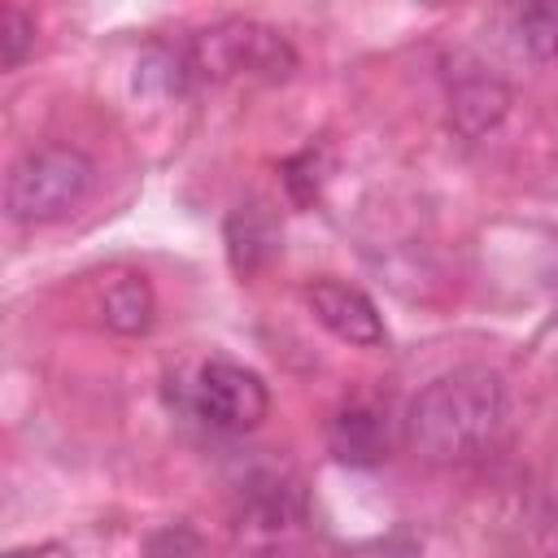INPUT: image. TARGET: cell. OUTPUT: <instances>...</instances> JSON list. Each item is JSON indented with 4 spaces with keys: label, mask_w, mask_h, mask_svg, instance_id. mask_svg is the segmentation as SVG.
<instances>
[{
    "label": "cell",
    "mask_w": 558,
    "mask_h": 558,
    "mask_svg": "<svg viewBox=\"0 0 558 558\" xmlns=\"http://www.w3.org/2000/svg\"><path fill=\"white\" fill-rule=\"evenodd\" d=\"M327 445L344 466H379L388 458V414L371 401H349L327 423Z\"/></svg>",
    "instance_id": "obj_7"
},
{
    "label": "cell",
    "mask_w": 558,
    "mask_h": 558,
    "mask_svg": "<svg viewBox=\"0 0 558 558\" xmlns=\"http://www.w3.org/2000/svg\"><path fill=\"white\" fill-rule=\"evenodd\" d=\"M183 57H187V74L205 83H231V78L283 83L296 70V48L288 44V35L253 17H227L196 31Z\"/></svg>",
    "instance_id": "obj_3"
},
{
    "label": "cell",
    "mask_w": 558,
    "mask_h": 558,
    "mask_svg": "<svg viewBox=\"0 0 558 558\" xmlns=\"http://www.w3.org/2000/svg\"><path fill=\"white\" fill-rule=\"evenodd\" d=\"M310 170H318V157L314 153H301V157H292L283 166V187H288V196L296 205H310L318 196V174H310Z\"/></svg>",
    "instance_id": "obj_12"
},
{
    "label": "cell",
    "mask_w": 558,
    "mask_h": 558,
    "mask_svg": "<svg viewBox=\"0 0 558 558\" xmlns=\"http://www.w3.org/2000/svg\"><path fill=\"white\" fill-rule=\"evenodd\" d=\"M100 318L109 331L118 336H144L157 318V296H153V283L135 270L126 275H113L100 292Z\"/></svg>",
    "instance_id": "obj_9"
},
{
    "label": "cell",
    "mask_w": 558,
    "mask_h": 558,
    "mask_svg": "<svg viewBox=\"0 0 558 558\" xmlns=\"http://www.w3.org/2000/svg\"><path fill=\"white\" fill-rule=\"evenodd\" d=\"M506 423V384L493 366L466 362L436 379H427L405 410V445L436 462H471L480 458Z\"/></svg>",
    "instance_id": "obj_1"
},
{
    "label": "cell",
    "mask_w": 558,
    "mask_h": 558,
    "mask_svg": "<svg viewBox=\"0 0 558 558\" xmlns=\"http://www.w3.org/2000/svg\"><path fill=\"white\" fill-rule=\"evenodd\" d=\"M4 558H74V554H70V545H61V541H35V545L9 549Z\"/></svg>",
    "instance_id": "obj_13"
},
{
    "label": "cell",
    "mask_w": 558,
    "mask_h": 558,
    "mask_svg": "<svg viewBox=\"0 0 558 558\" xmlns=\"http://www.w3.org/2000/svg\"><path fill=\"white\" fill-rule=\"evenodd\" d=\"M227 257L240 279L257 275L279 253V222L262 201H244L227 214Z\"/></svg>",
    "instance_id": "obj_8"
},
{
    "label": "cell",
    "mask_w": 558,
    "mask_h": 558,
    "mask_svg": "<svg viewBox=\"0 0 558 558\" xmlns=\"http://www.w3.org/2000/svg\"><path fill=\"white\" fill-rule=\"evenodd\" d=\"M187 405L214 432L235 436V432H253L270 414V392H266L257 371L227 362V357H214V362L196 366L192 388H187Z\"/></svg>",
    "instance_id": "obj_4"
},
{
    "label": "cell",
    "mask_w": 558,
    "mask_h": 558,
    "mask_svg": "<svg viewBox=\"0 0 558 558\" xmlns=\"http://www.w3.org/2000/svg\"><path fill=\"white\" fill-rule=\"evenodd\" d=\"M445 87H449V122L466 140L488 135L510 109V87L484 61H475L466 52H453V61L445 70Z\"/></svg>",
    "instance_id": "obj_5"
},
{
    "label": "cell",
    "mask_w": 558,
    "mask_h": 558,
    "mask_svg": "<svg viewBox=\"0 0 558 558\" xmlns=\"http://www.w3.org/2000/svg\"><path fill=\"white\" fill-rule=\"evenodd\" d=\"M514 44L536 61H558V4H523L510 13Z\"/></svg>",
    "instance_id": "obj_10"
},
{
    "label": "cell",
    "mask_w": 558,
    "mask_h": 558,
    "mask_svg": "<svg viewBox=\"0 0 558 558\" xmlns=\"http://www.w3.org/2000/svg\"><path fill=\"white\" fill-rule=\"evenodd\" d=\"M96 187V161L74 144H44L22 153L4 174V214L17 227L65 218Z\"/></svg>",
    "instance_id": "obj_2"
},
{
    "label": "cell",
    "mask_w": 558,
    "mask_h": 558,
    "mask_svg": "<svg viewBox=\"0 0 558 558\" xmlns=\"http://www.w3.org/2000/svg\"><path fill=\"white\" fill-rule=\"evenodd\" d=\"M305 305L310 314L344 344L353 349H379L388 340V327H384V314L375 310V301L357 288V283H344V279H314L305 283Z\"/></svg>",
    "instance_id": "obj_6"
},
{
    "label": "cell",
    "mask_w": 558,
    "mask_h": 558,
    "mask_svg": "<svg viewBox=\"0 0 558 558\" xmlns=\"http://www.w3.org/2000/svg\"><path fill=\"white\" fill-rule=\"evenodd\" d=\"M35 48V17L17 4H4L0 13V70H17Z\"/></svg>",
    "instance_id": "obj_11"
}]
</instances>
